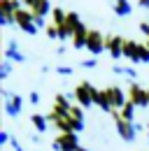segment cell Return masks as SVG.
<instances>
[{"label":"cell","instance_id":"cell-1","mask_svg":"<svg viewBox=\"0 0 149 151\" xmlns=\"http://www.w3.org/2000/svg\"><path fill=\"white\" fill-rule=\"evenodd\" d=\"M14 23H17L21 30L30 33V35H33V33H37V30H40V26H42V23L33 17V12H30L28 7H19L17 12H14Z\"/></svg>","mask_w":149,"mask_h":151},{"label":"cell","instance_id":"cell-2","mask_svg":"<svg viewBox=\"0 0 149 151\" xmlns=\"http://www.w3.org/2000/svg\"><path fill=\"white\" fill-rule=\"evenodd\" d=\"M105 37L107 35H103L100 30H89V37H86V49L93 51V54H100L103 49H105Z\"/></svg>","mask_w":149,"mask_h":151},{"label":"cell","instance_id":"cell-3","mask_svg":"<svg viewBox=\"0 0 149 151\" xmlns=\"http://www.w3.org/2000/svg\"><path fill=\"white\" fill-rule=\"evenodd\" d=\"M54 147H58V149H63V151H77V135L74 132H61L56 137Z\"/></svg>","mask_w":149,"mask_h":151},{"label":"cell","instance_id":"cell-4","mask_svg":"<svg viewBox=\"0 0 149 151\" xmlns=\"http://www.w3.org/2000/svg\"><path fill=\"white\" fill-rule=\"evenodd\" d=\"M124 44H126V37H121V35H107L105 37V49L112 56H121L124 54Z\"/></svg>","mask_w":149,"mask_h":151},{"label":"cell","instance_id":"cell-5","mask_svg":"<svg viewBox=\"0 0 149 151\" xmlns=\"http://www.w3.org/2000/svg\"><path fill=\"white\" fill-rule=\"evenodd\" d=\"M28 9L33 12V17H35L40 23H42V19H44L49 12H54V9H51V5H49V0H35V2H33Z\"/></svg>","mask_w":149,"mask_h":151},{"label":"cell","instance_id":"cell-6","mask_svg":"<svg viewBox=\"0 0 149 151\" xmlns=\"http://www.w3.org/2000/svg\"><path fill=\"white\" fill-rule=\"evenodd\" d=\"M112 9H114V14H119V17H128L130 12H133V5H130L128 0H114V2H112Z\"/></svg>","mask_w":149,"mask_h":151},{"label":"cell","instance_id":"cell-7","mask_svg":"<svg viewBox=\"0 0 149 151\" xmlns=\"http://www.w3.org/2000/svg\"><path fill=\"white\" fill-rule=\"evenodd\" d=\"M33 123H35L40 130H44V119H42V116H33Z\"/></svg>","mask_w":149,"mask_h":151},{"label":"cell","instance_id":"cell-8","mask_svg":"<svg viewBox=\"0 0 149 151\" xmlns=\"http://www.w3.org/2000/svg\"><path fill=\"white\" fill-rule=\"evenodd\" d=\"M33 2H35V0H23V5H26V7H30Z\"/></svg>","mask_w":149,"mask_h":151}]
</instances>
